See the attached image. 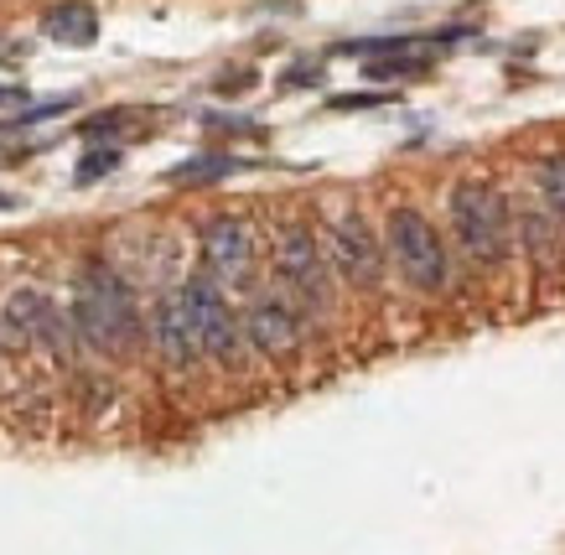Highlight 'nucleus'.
Here are the masks:
<instances>
[{"label":"nucleus","mask_w":565,"mask_h":555,"mask_svg":"<svg viewBox=\"0 0 565 555\" xmlns=\"http://www.w3.org/2000/svg\"><path fill=\"white\" fill-rule=\"evenodd\" d=\"M73 328L94 353H109V359H125L136 353L140 343V312L136 296L109 265H84L78 270V286H73Z\"/></svg>","instance_id":"f257e3e1"},{"label":"nucleus","mask_w":565,"mask_h":555,"mask_svg":"<svg viewBox=\"0 0 565 555\" xmlns=\"http://www.w3.org/2000/svg\"><path fill=\"white\" fill-rule=\"evenodd\" d=\"M177 301H182V317H188L192 338H198V353L203 359H218V364H239L244 359V328L228 296H223L218 280L192 276L177 286Z\"/></svg>","instance_id":"f03ea898"},{"label":"nucleus","mask_w":565,"mask_h":555,"mask_svg":"<svg viewBox=\"0 0 565 555\" xmlns=\"http://www.w3.org/2000/svg\"><path fill=\"white\" fill-rule=\"evenodd\" d=\"M451 228L478 265H498L509 255V209L488 182H457L451 192Z\"/></svg>","instance_id":"7ed1b4c3"},{"label":"nucleus","mask_w":565,"mask_h":555,"mask_svg":"<svg viewBox=\"0 0 565 555\" xmlns=\"http://www.w3.org/2000/svg\"><path fill=\"white\" fill-rule=\"evenodd\" d=\"M275 276L296 312H327V255L307 224L275 228Z\"/></svg>","instance_id":"20e7f679"},{"label":"nucleus","mask_w":565,"mask_h":555,"mask_svg":"<svg viewBox=\"0 0 565 555\" xmlns=\"http://www.w3.org/2000/svg\"><path fill=\"white\" fill-rule=\"evenodd\" d=\"M390 260L399 265V276L411 280L415 291H441L451 280V260H446V244L436 234L426 213L399 209L390 218Z\"/></svg>","instance_id":"39448f33"},{"label":"nucleus","mask_w":565,"mask_h":555,"mask_svg":"<svg viewBox=\"0 0 565 555\" xmlns=\"http://www.w3.org/2000/svg\"><path fill=\"white\" fill-rule=\"evenodd\" d=\"M322 255H327V270H338V276H343L348 286H359V291H369V286L384 280V249H379L374 228L363 224L359 213L332 218Z\"/></svg>","instance_id":"423d86ee"},{"label":"nucleus","mask_w":565,"mask_h":555,"mask_svg":"<svg viewBox=\"0 0 565 555\" xmlns=\"http://www.w3.org/2000/svg\"><path fill=\"white\" fill-rule=\"evenodd\" d=\"M203 276L218 280V286H249L255 276V228L234 218V213H218L203 224Z\"/></svg>","instance_id":"0eeeda50"},{"label":"nucleus","mask_w":565,"mask_h":555,"mask_svg":"<svg viewBox=\"0 0 565 555\" xmlns=\"http://www.w3.org/2000/svg\"><path fill=\"white\" fill-rule=\"evenodd\" d=\"M244 343H255L259 353H270V359H286L301 348V312H296L286 296H259L249 301V312H244Z\"/></svg>","instance_id":"6e6552de"},{"label":"nucleus","mask_w":565,"mask_h":555,"mask_svg":"<svg viewBox=\"0 0 565 555\" xmlns=\"http://www.w3.org/2000/svg\"><path fill=\"white\" fill-rule=\"evenodd\" d=\"M151 332H156L161 359H167L172 369H188V364H198V359H203V353H198V338H192V328H188V317H182V301H177V291L156 301Z\"/></svg>","instance_id":"1a4fd4ad"},{"label":"nucleus","mask_w":565,"mask_h":555,"mask_svg":"<svg viewBox=\"0 0 565 555\" xmlns=\"http://www.w3.org/2000/svg\"><path fill=\"white\" fill-rule=\"evenodd\" d=\"M42 32L52 42H63V47H88L99 36V11L88 0H57V6L42 11Z\"/></svg>","instance_id":"9d476101"},{"label":"nucleus","mask_w":565,"mask_h":555,"mask_svg":"<svg viewBox=\"0 0 565 555\" xmlns=\"http://www.w3.org/2000/svg\"><path fill=\"white\" fill-rule=\"evenodd\" d=\"M11 317H17V322H21L26 332H32V338H42L47 348H57V353H68V322L57 317V307H52L47 296L21 291L17 301H11Z\"/></svg>","instance_id":"9b49d317"},{"label":"nucleus","mask_w":565,"mask_h":555,"mask_svg":"<svg viewBox=\"0 0 565 555\" xmlns=\"http://www.w3.org/2000/svg\"><path fill=\"white\" fill-rule=\"evenodd\" d=\"M239 167L234 157H192V161H182V167H172V182H218V177H228Z\"/></svg>","instance_id":"f8f14e48"},{"label":"nucleus","mask_w":565,"mask_h":555,"mask_svg":"<svg viewBox=\"0 0 565 555\" xmlns=\"http://www.w3.org/2000/svg\"><path fill=\"white\" fill-rule=\"evenodd\" d=\"M540 192H545L550 213L565 224V157H545V161H540Z\"/></svg>","instance_id":"ddd939ff"},{"label":"nucleus","mask_w":565,"mask_h":555,"mask_svg":"<svg viewBox=\"0 0 565 555\" xmlns=\"http://www.w3.org/2000/svg\"><path fill=\"white\" fill-rule=\"evenodd\" d=\"M426 63L420 57H374L369 63V78H411V73H420Z\"/></svg>","instance_id":"4468645a"},{"label":"nucleus","mask_w":565,"mask_h":555,"mask_svg":"<svg viewBox=\"0 0 565 555\" xmlns=\"http://www.w3.org/2000/svg\"><path fill=\"white\" fill-rule=\"evenodd\" d=\"M120 167V151L109 146V151H88L84 161H78V182H99L104 172H115Z\"/></svg>","instance_id":"2eb2a0df"},{"label":"nucleus","mask_w":565,"mask_h":555,"mask_svg":"<svg viewBox=\"0 0 565 555\" xmlns=\"http://www.w3.org/2000/svg\"><path fill=\"white\" fill-rule=\"evenodd\" d=\"M11 105H26V88H6V84H0V109H11Z\"/></svg>","instance_id":"dca6fc26"}]
</instances>
